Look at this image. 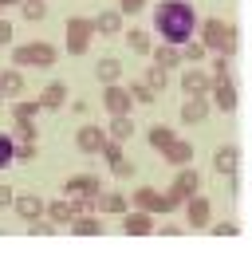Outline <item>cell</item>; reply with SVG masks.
Wrapping results in <instances>:
<instances>
[{
    "label": "cell",
    "instance_id": "1",
    "mask_svg": "<svg viewBox=\"0 0 252 256\" xmlns=\"http://www.w3.org/2000/svg\"><path fill=\"white\" fill-rule=\"evenodd\" d=\"M197 12L189 0H158L154 8V32L162 36V44H189L193 32H197Z\"/></svg>",
    "mask_w": 252,
    "mask_h": 256
},
{
    "label": "cell",
    "instance_id": "2",
    "mask_svg": "<svg viewBox=\"0 0 252 256\" xmlns=\"http://www.w3.org/2000/svg\"><path fill=\"white\" fill-rule=\"evenodd\" d=\"M197 32H201V44H205L209 52H220V56H232V52H236V28L224 24V20H217V16L201 20Z\"/></svg>",
    "mask_w": 252,
    "mask_h": 256
},
{
    "label": "cell",
    "instance_id": "3",
    "mask_svg": "<svg viewBox=\"0 0 252 256\" xmlns=\"http://www.w3.org/2000/svg\"><path fill=\"white\" fill-rule=\"evenodd\" d=\"M60 60V52H56V44H44V40H36V44H16L12 48V67H56Z\"/></svg>",
    "mask_w": 252,
    "mask_h": 256
},
{
    "label": "cell",
    "instance_id": "4",
    "mask_svg": "<svg viewBox=\"0 0 252 256\" xmlns=\"http://www.w3.org/2000/svg\"><path fill=\"white\" fill-rule=\"evenodd\" d=\"M91 40H94V20H87V16H71L67 20V32H63V52L67 56H87Z\"/></svg>",
    "mask_w": 252,
    "mask_h": 256
},
{
    "label": "cell",
    "instance_id": "5",
    "mask_svg": "<svg viewBox=\"0 0 252 256\" xmlns=\"http://www.w3.org/2000/svg\"><path fill=\"white\" fill-rule=\"evenodd\" d=\"M182 205V197L170 190V193H158L154 186H142L134 190V209H146V213H174Z\"/></svg>",
    "mask_w": 252,
    "mask_h": 256
},
{
    "label": "cell",
    "instance_id": "6",
    "mask_svg": "<svg viewBox=\"0 0 252 256\" xmlns=\"http://www.w3.org/2000/svg\"><path fill=\"white\" fill-rule=\"evenodd\" d=\"M63 193H67L71 201H94V197L102 193V178H98V174H75V178L63 182Z\"/></svg>",
    "mask_w": 252,
    "mask_h": 256
},
{
    "label": "cell",
    "instance_id": "7",
    "mask_svg": "<svg viewBox=\"0 0 252 256\" xmlns=\"http://www.w3.org/2000/svg\"><path fill=\"white\" fill-rule=\"evenodd\" d=\"M102 106H106L110 114H130V106H134V95H130V87L106 83V91H102Z\"/></svg>",
    "mask_w": 252,
    "mask_h": 256
},
{
    "label": "cell",
    "instance_id": "8",
    "mask_svg": "<svg viewBox=\"0 0 252 256\" xmlns=\"http://www.w3.org/2000/svg\"><path fill=\"white\" fill-rule=\"evenodd\" d=\"M102 142H106V130L94 126V122L79 126V134H75V146H79V154H87V158H94V154L102 150Z\"/></svg>",
    "mask_w": 252,
    "mask_h": 256
},
{
    "label": "cell",
    "instance_id": "9",
    "mask_svg": "<svg viewBox=\"0 0 252 256\" xmlns=\"http://www.w3.org/2000/svg\"><path fill=\"white\" fill-rule=\"evenodd\" d=\"M12 209H16V217H20V221H36V217H44V213H48V201H44L40 193H16Z\"/></svg>",
    "mask_w": 252,
    "mask_h": 256
},
{
    "label": "cell",
    "instance_id": "10",
    "mask_svg": "<svg viewBox=\"0 0 252 256\" xmlns=\"http://www.w3.org/2000/svg\"><path fill=\"white\" fill-rule=\"evenodd\" d=\"M122 232L126 236H150L154 232V213H146V209H130L122 217Z\"/></svg>",
    "mask_w": 252,
    "mask_h": 256
},
{
    "label": "cell",
    "instance_id": "11",
    "mask_svg": "<svg viewBox=\"0 0 252 256\" xmlns=\"http://www.w3.org/2000/svg\"><path fill=\"white\" fill-rule=\"evenodd\" d=\"M205 114H209V98L205 95H189L186 102H182V122H186V126L205 122Z\"/></svg>",
    "mask_w": 252,
    "mask_h": 256
},
{
    "label": "cell",
    "instance_id": "12",
    "mask_svg": "<svg viewBox=\"0 0 252 256\" xmlns=\"http://www.w3.org/2000/svg\"><path fill=\"white\" fill-rule=\"evenodd\" d=\"M209 213H213V209H209V201H205L201 193L186 197V221L193 224V228H205V224H209Z\"/></svg>",
    "mask_w": 252,
    "mask_h": 256
},
{
    "label": "cell",
    "instance_id": "13",
    "mask_svg": "<svg viewBox=\"0 0 252 256\" xmlns=\"http://www.w3.org/2000/svg\"><path fill=\"white\" fill-rule=\"evenodd\" d=\"M236 166H240V150H236V146H217V154H213V170L224 174V178H236Z\"/></svg>",
    "mask_w": 252,
    "mask_h": 256
},
{
    "label": "cell",
    "instance_id": "14",
    "mask_svg": "<svg viewBox=\"0 0 252 256\" xmlns=\"http://www.w3.org/2000/svg\"><path fill=\"white\" fill-rule=\"evenodd\" d=\"M213 106L217 110H236V83L232 79H220V83H213Z\"/></svg>",
    "mask_w": 252,
    "mask_h": 256
},
{
    "label": "cell",
    "instance_id": "15",
    "mask_svg": "<svg viewBox=\"0 0 252 256\" xmlns=\"http://www.w3.org/2000/svg\"><path fill=\"white\" fill-rule=\"evenodd\" d=\"M209 87H213V79H209L201 67H189L186 75H182V91H186V95H209Z\"/></svg>",
    "mask_w": 252,
    "mask_h": 256
},
{
    "label": "cell",
    "instance_id": "16",
    "mask_svg": "<svg viewBox=\"0 0 252 256\" xmlns=\"http://www.w3.org/2000/svg\"><path fill=\"white\" fill-rule=\"evenodd\" d=\"M197 190H201V174H197L193 166H182V174H178V182H174V193L186 201V197H193Z\"/></svg>",
    "mask_w": 252,
    "mask_h": 256
},
{
    "label": "cell",
    "instance_id": "17",
    "mask_svg": "<svg viewBox=\"0 0 252 256\" xmlns=\"http://www.w3.org/2000/svg\"><path fill=\"white\" fill-rule=\"evenodd\" d=\"M94 213H126V197L118 190H102L94 197Z\"/></svg>",
    "mask_w": 252,
    "mask_h": 256
},
{
    "label": "cell",
    "instance_id": "18",
    "mask_svg": "<svg viewBox=\"0 0 252 256\" xmlns=\"http://www.w3.org/2000/svg\"><path fill=\"white\" fill-rule=\"evenodd\" d=\"M162 158L170 162V166H189V162H193V146H189V142H182V138H174V142L162 150Z\"/></svg>",
    "mask_w": 252,
    "mask_h": 256
},
{
    "label": "cell",
    "instance_id": "19",
    "mask_svg": "<svg viewBox=\"0 0 252 256\" xmlns=\"http://www.w3.org/2000/svg\"><path fill=\"white\" fill-rule=\"evenodd\" d=\"M40 110H44L40 98H16V102H12V122H36Z\"/></svg>",
    "mask_w": 252,
    "mask_h": 256
},
{
    "label": "cell",
    "instance_id": "20",
    "mask_svg": "<svg viewBox=\"0 0 252 256\" xmlns=\"http://www.w3.org/2000/svg\"><path fill=\"white\" fill-rule=\"evenodd\" d=\"M0 95H24V75H20V67H4L0 71Z\"/></svg>",
    "mask_w": 252,
    "mask_h": 256
},
{
    "label": "cell",
    "instance_id": "21",
    "mask_svg": "<svg viewBox=\"0 0 252 256\" xmlns=\"http://www.w3.org/2000/svg\"><path fill=\"white\" fill-rule=\"evenodd\" d=\"M44 217H52L56 224H71V217H75V201H71V197L48 201V213H44Z\"/></svg>",
    "mask_w": 252,
    "mask_h": 256
},
{
    "label": "cell",
    "instance_id": "22",
    "mask_svg": "<svg viewBox=\"0 0 252 256\" xmlns=\"http://www.w3.org/2000/svg\"><path fill=\"white\" fill-rule=\"evenodd\" d=\"M67 83H48L44 87V95H40V102H44V110H60L63 102H67Z\"/></svg>",
    "mask_w": 252,
    "mask_h": 256
},
{
    "label": "cell",
    "instance_id": "23",
    "mask_svg": "<svg viewBox=\"0 0 252 256\" xmlns=\"http://www.w3.org/2000/svg\"><path fill=\"white\" fill-rule=\"evenodd\" d=\"M94 32L98 36H118L122 32V12L114 8V12H98L94 16Z\"/></svg>",
    "mask_w": 252,
    "mask_h": 256
},
{
    "label": "cell",
    "instance_id": "24",
    "mask_svg": "<svg viewBox=\"0 0 252 256\" xmlns=\"http://www.w3.org/2000/svg\"><path fill=\"white\" fill-rule=\"evenodd\" d=\"M106 138H114V142H130V138H134V122H130V114H110Z\"/></svg>",
    "mask_w": 252,
    "mask_h": 256
},
{
    "label": "cell",
    "instance_id": "25",
    "mask_svg": "<svg viewBox=\"0 0 252 256\" xmlns=\"http://www.w3.org/2000/svg\"><path fill=\"white\" fill-rule=\"evenodd\" d=\"M71 232H75V236H98V232H102V221H94V213H75V217H71Z\"/></svg>",
    "mask_w": 252,
    "mask_h": 256
},
{
    "label": "cell",
    "instance_id": "26",
    "mask_svg": "<svg viewBox=\"0 0 252 256\" xmlns=\"http://www.w3.org/2000/svg\"><path fill=\"white\" fill-rule=\"evenodd\" d=\"M94 75H98V83H102V87H106V83H118V79H122V64H118L114 56H106V60H98Z\"/></svg>",
    "mask_w": 252,
    "mask_h": 256
},
{
    "label": "cell",
    "instance_id": "27",
    "mask_svg": "<svg viewBox=\"0 0 252 256\" xmlns=\"http://www.w3.org/2000/svg\"><path fill=\"white\" fill-rule=\"evenodd\" d=\"M154 64H162L166 71H170V67H178V64H182V48H178V44H162V48H158V56H154Z\"/></svg>",
    "mask_w": 252,
    "mask_h": 256
},
{
    "label": "cell",
    "instance_id": "28",
    "mask_svg": "<svg viewBox=\"0 0 252 256\" xmlns=\"http://www.w3.org/2000/svg\"><path fill=\"white\" fill-rule=\"evenodd\" d=\"M20 12H24L28 24H40V20L48 16V4H44V0H20Z\"/></svg>",
    "mask_w": 252,
    "mask_h": 256
},
{
    "label": "cell",
    "instance_id": "29",
    "mask_svg": "<svg viewBox=\"0 0 252 256\" xmlns=\"http://www.w3.org/2000/svg\"><path fill=\"white\" fill-rule=\"evenodd\" d=\"M16 166V138L12 134H0V170Z\"/></svg>",
    "mask_w": 252,
    "mask_h": 256
},
{
    "label": "cell",
    "instance_id": "30",
    "mask_svg": "<svg viewBox=\"0 0 252 256\" xmlns=\"http://www.w3.org/2000/svg\"><path fill=\"white\" fill-rule=\"evenodd\" d=\"M146 142H150L154 150H166V146L174 142V130H170V126H150V134H146Z\"/></svg>",
    "mask_w": 252,
    "mask_h": 256
},
{
    "label": "cell",
    "instance_id": "31",
    "mask_svg": "<svg viewBox=\"0 0 252 256\" xmlns=\"http://www.w3.org/2000/svg\"><path fill=\"white\" fill-rule=\"evenodd\" d=\"M126 44H130V52H138V56L150 52V36L142 32V28H130V32H126Z\"/></svg>",
    "mask_w": 252,
    "mask_h": 256
},
{
    "label": "cell",
    "instance_id": "32",
    "mask_svg": "<svg viewBox=\"0 0 252 256\" xmlns=\"http://www.w3.org/2000/svg\"><path fill=\"white\" fill-rule=\"evenodd\" d=\"M205 52H209V48H205L201 40H189V44H182V60H186V64H201V60H205Z\"/></svg>",
    "mask_w": 252,
    "mask_h": 256
},
{
    "label": "cell",
    "instance_id": "33",
    "mask_svg": "<svg viewBox=\"0 0 252 256\" xmlns=\"http://www.w3.org/2000/svg\"><path fill=\"white\" fill-rule=\"evenodd\" d=\"M130 95H134V102H154L158 91L146 83V79H138V83H130Z\"/></svg>",
    "mask_w": 252,
    "mask_h": 256
},
{
    "label": "cell",
    "instance_id": "34",
    "mask_svg": "<svg viewBox=\"0 0 252 256\" xmlns=\"http://www.w3.org/2000/svg\"><path fill=\"white\" fill-rule=\"evenodd\" d=\"M146 83H150L154 91H162V87L170 83V71H166L162 64H150V71H146Z\"/></svg>",
    "mask_w": 252,
    "mask_h": 256
},
{
    "label": "cell",
    "instance_id": "35",
    "mask_svg": "<svg viewBox=\"0 0 252 256\" xmlns=\"http://www.w3.org/2000/svg\"><path fill=\"white\" fill-rule=\"evenodd\" d=\"M36 154H40V146H36V142H28V138H24V142H16V162H20V166H32Z\"/></svg>",
    "mask_w": 252,
    "mask_h": 256
},
{
    "label": "cell",
    "instance_id": "36",
    "mask_svg": "<svg viewBox=\"0 0 252 256\" xmlns=\"http://www.w3.org/2000/svg\"><path fill=\"white\" fill-rule=\"evenodd\" d=\"M110 174H114L118 182H126V178H134V162H130V158H122V154H118V158L110 162Z\"/></svg>",
    "mask_w": 252,
    "mask_h": 256
},
{
    "label": "cell",
    "instance_id": "37",
    "mask_svg": "<svg viewBox=\"0 0 252 256\" xmlns=\"http://www.w3.org/2000/svg\"><path fill=\"white\" fill-rule=\"evenodd\" d=\"M28 228H32V236H52V232H56V221H52V217H48V221L36 217V221H28Z\"/></svg>",
    "mask_w": 252,
    "mask_h": 256
},
{
    "label": "cell",
    "instance_id": "38",
    "mask_svg": "<svg viewBox=\"0 0 252 256\" xmlns=\"http://www.w3.org/2000/svg\"><path fill=\"white\" fill-rule=\"evenodd\" d=\"M12 138H16V142H24V138H28V142H36V122H16Z\"/></svg>",
    "mask_w": 252,
    "mask_h": 256
},
{
    "label": "cell",
    "instance_id": "39",
    "mask_svg": "<svg viewBox=\"0 0 252 256\" xmlns=\"http://www.w3.org/2000/svg\"><path fill=\"white\" fill-rule=\"evenodd\" d=\"M220 79H232L228 75V56H220L217 64H213V83H220Z\"/></svg>",
    "mask_w": 252,
    "mask_h": 256
},
{
    "label": "cell",
    "instance_id": "40",
    "mask_svg": "<svg viewBox=\"0 0 252 256\" xmlns=\"http://www.w3.org/2000/svg\"><path fill=\"white\" fill-rule=\"evenodd\" d=\"M146 8V0H118V12L122 16H134V12H142Z\"/></svg>",
    "mask_w": 252,
    "mask_h": 256
},
{
    "label": "cell",
    "instance_id": "41",
    "mask_svg": "<svg viewBox=\"0 0 252 256\" xmlns=\"http://www.w3.org/2000/svg\"><path fill=\"white\" fill-rule=\"evenodd\" d=\"M12 201H16L12 186H0V209H12Z\"/></svg>",
    "mask_w": 252,
    "mask_h": 256
},
{
    "label": "cell",
    "instance_id": "42",
    "mask_svg": "<svg viewBox=\"0 0 252 256\" xmlns=\"http://www.w3.org/2000/svg\"><path fill=\"white\" fill-rule=\"evenodd\" d=\"M8 44H12V24L0 20V48H8Z\"/></svg>",
    "mask_w": 252,
    "mask_h": 256
},
{
    "label": "cell",
    "instance_id": "43",
    "mask_svg": "<svg viewBox=\"0 0 252 256\" xmlns=\"http://www.w3.org/2000/svg\"><path fill=\"white\" fill-rule=\"evenodd\" d=\"M209 232H213V236H232V232H236V224H213Z\"/></svg>",
    "mask_w": 252,
    "mask_h": 256
},
{
    "label": "cell",
    "instance_id": "44",
    "mask_svg": "<svg viewBox=\"0 0 252 256\" xmlns=\"http://www.w3.org/2000/svg\"><path fill=\"white\" fill-rule=\"evenodd\" d=\"M0 8H20V0H0Z\"/></svg>",
    "mask_w": 252,
    "mask_h": 256
},
{
    "label": "cell",
    "instance_id": "45",
    "mask_svg": "<svg viewBox=\"0 0 252 256\" xmlns=\"http://www.w3.org/2000/svg\"><path fill=\"white\" fill-rule=\"evenodd\" d=\"M0 106H4V95H0Z\"/></svg>",
    "mask_w": 252,
    "mask_h": 256
}]
</instances>
